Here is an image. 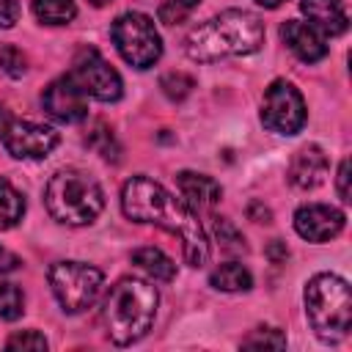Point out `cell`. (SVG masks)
I'll return each mask as SVG.
<instances>
[{
	"label": "cell",
	"mask_w": 352,
	"mask_h": 352,
	"mask_svg": "<svg viewBox=\"0 0 352 352\" xmlns=\"http://www.w3.org/2000/svg\"><path fill=\"white\" fill-rule=\"evenodd\" d=\"M91 6H96V8H102V6H107V3H113V0H88Z\"/></svg>",
	"instance_id": "e575fe53"
},
{
	"label": "cell",
	"mask_w": 352,
	"mask_h": 352,
	"mask_svg": "<svg viewBox=\"0 0 352 352\" xmlns=\"http://www.w3.org/2000/svg\"><path fill=\"white\" fill-rule=\"evenodd\" d=\"M198 3H201V0H165V3L160 6L157 16H160L162 25H182V22L198 8Z\"/></svg>",
	"instance_id": "603a6c76"
},
{
	"label": "cell",
	"mask_w": 352,
	"mask_h": 352,
	"mask_svg": "<svg viewBox=\"0 0 352 352\" xmlns=\"http://www.w3.org/2000/svg\"><path fill=\"white\" fill-rule=\"evenodd\" d=\"M41 104H44L47 116H52L60 124H77L88 116V96L74 82L72 74L52 80L41 94Z\"/></svg>",
	"instance_id": "8fae6325"
},
{
	"label": "cell",
	"mask_w": 352,
	"mask_h": 352,
	"mask_svg": "<svg viewBox=\"0 0 352 352\" xmlns=\"http://www.w3.org/2000/svg\"><path fill=\"white\" fill-rule=\"evenodd\" d=\"M209 283L220 292H248L253 286V275L248 272V267H242L236 261H226L217 270H212Z\"/></svg>",
	"instance_id": "ac0fdd59"
},
{
	"label": "cell",
	"mask_w": 352,
	"mask_h": 352,
	"mask_svg": "<svg viewBox=\"0 0 352 352\" xmlns=\"http://www.w3.org/2000/svg\"><path fill=\"white\" fill-rule=\"evenodd\" d=\"M33 16L44 25H69L77 16L74 0H33Z\"/></svg>",
	"instance_id": "d6986e66"
},
{
	"label": "cell",
	"mask_w": 352,
	"mask_h": 352,
	"mask_svg": "<svg viewBox=\"0 0 352 352\" xmlns=\"http://www.w3.org/2000/svg\"><path fill=\"white\" fill-rule=\"evenodd\" d=\"M94 135L96 138H102V143L99 140H94L91 146L104 157V160H118V146L113 143V135H110V129L107 126H102V124H96V129H94Z\"/></svg>",
	"instance_id": "83f0119b"
},
{
	"label": "cell",
	"mask_w": 352,
	"mask_h": 352,
	"mask_svg": "<svg viewBox=\"0 0 352 352\" xmlns=\"http://www.w3.org/2000/svg\"><path fill=\"white\" fill-rule=\"evenodd\" d=\"M176 187L182 192V201L192 209V212H209L220 204L223 187L206 176V173H195V170H182L176 176Z\"/></svg>",
	"instance_id": "5bb4252c"
},
{
	"label": "cell",
	"mask_w": 352,
	"mask_h": 352,
	"mask_svg": "<svg viewBox=\"0 0 352 352\" xmlns=\"http://www.w3.org/2000/svg\"><path fill=\"white\" fill-rule=\"evenodd\" d=\"M6 349H33V352H41V349H47V338L38 330H22V333H14L6 341Z\"/></svg>",
	"instance_id": "484cf974"
},
{
	"label": "cell",
	"mask_w": 352,
	"mask_h": 352,
	"mask_svg": "<svg viewBox=\"0 0 352 352\" xmlns=\"http://www.w3.org/2000/svg\"><path fill=\"white\" fill-rule=\"evenodd\" d=\"M19 14H22V8L16 0H0V28L3 30L14 28L19 22Z\"/></svg>",
	"instance_id": "f1b7e54d"
},
{
	"label": "cell",
	"mask_w": 352,
	"mask_h": 352,
	"mask_svg": "<svg viewBox=\"0 0 352 352\" xmlns=\"http://www.w3.org/2000/svg\"><path fill=\"white\" fill-rule=\"evenodd\" d=\"M110 36H113V44H116L118 55L135 69H148L162 55V38L154 28V19L140 14V11L121 14L113 22Z\"/></svg>",
	"instance_id": "8992f818"
},
{
	"label": "cell",
	"mask_w": 352,
	"mask_h": 352,
	"mask_svg": "<svg viewBox=\"0 0 352 352\" xmlns=\"http://www.w3.org/2000/svg\"><path fill=\"white\" fill-rule=\"evenodd\" d=\"M261 44H264V22L250 11L228 8L206 19L195 30H190V36L184 38V52L192 60L212 63L228 55H250L261 50Z\"/></svg>",
	"instance_id": "7a4b0ae2"
},
{
	"label": "cell",
	"mask_w": 352,
	"mask_h": 352,
	"mask_svg": "<svg viewBox=\"0 0 352 352\" xmlns=\"http://www.w3.org/2000/svg\"><path fill=\"white\" fill-rule=\"evenodd\" d=\"M25 55H22V50H16L14 44H6L3 50H0V69L8 74V77H22L25 74Z\"/></svg>",
	"instance_id": "4316f807"
},
{
	"label": "cell",
	"mask_w": 352,
	"mask_h": 352,
	"mask_svg": "<svg viewBox=\"0 0 352 352\" xmlns=\"http://www.w3.org/2000/svg\"><path fill=\"white\" fill-rule=\"evenodd\" d=\"M214 236H217L220 248L228 250V253H245V250H248L245 236H242V234L236 231V226H234L231 220H226V217H217V220H214Z\"/></svg>",
	"instance_id": "7402d4cb"
},
{
	"label": "cell",
	"mask_w": 352,
	"mask_h": 352,
	"mask_svg": "<svg viewBox=\"0 0 352 352\" xmlns=\"http://www.w3.org/2000/svg\"><path fill=\"white\" fill-rule=\"evenodd\" d=\"M305 102L302 94L289 82V80H275L264 91V104H261V124L270 132L278 135H297L305 126Z\"/></svg>",
	"instance_id": "9c48e42d"
},
{
	"label": "cell",
	"mask_w": 352,
	"mask_h": 352,
	"mask_svg": "<svg viewBox=\"0 0 352 352\" xmlns=\"http://www.w3.org/2000/svg\"><path fill=\"white\" fill-rule=\"evenodd\" d=\"M289 182L297 190H314L327 176V154L319 146H302L289 162Z\"/></svg>",
	"instance_id": "9a60e30c"
},
{
	"label": "cell",
	"mask_w": 352,
	"mask_h": 352,
	"mask_svg": "<svg viewBox=\"0 0 352 352\" xmlns=\"http://www.w3.org/2000/svg\"><path fill=\"white\" fill-rule=\"evenodd\" d=\"M280 38L302 63H316L327 55V44H324L322 33L314 25H305L300 19H286L280 25Z\"/></svg>",
	"instance_id": "4fadbf2b"
},
{
	"label": "cell",
	"mask_w": 352,
	"mask_h": 352,
	"mask_svg": "<svg viewBox=\"0 0 352 352\" xmlns=\"http://www.w3.org/2000/svg\"><path fill=\"white\" fill-rule=\"evenodd\" d=\"M102 270L82 261H58L50 267V286L66 314L91 308L102 292Z\"/></svg>",
	"instance_id": "52a82bcc"
},
{
	"label": "cell",
	"mask_w": 352,
	"mask_h": 352,
	"mask_svg": "<svg viewBox=\"0 0 352 352\" xmlns=\"http://www.w3.org/2000/svg\"><path fill=\"white\" fill-rule=\"evenodd\" d=\"M0 143L16 160H44L60 143V135L47 124L16 118L6 104H0Z\"/></svg>",
	"instance_id": "ba28073f"
},
{
	"label": "cell",
	"mask_w": 352,
	"mask_h": 352,
	"mask_svg": "<svg viewBox=\"0 0 352 352\" xmlns=\"http://www.w3.org/2000/svg\"><path fill=\"white\" fill-rule=\"evenodd\" d=\"M267 253H270V258H272V261H283V258L289 256V250H286V245H283L280 239H272V245H270V250H267Z\"/></svg>",
	"instance_id": "d6a6232c"
},
{
	"label": "cell",
	"mask_w": 352,
	"mask_h": 352,
	"mask_svg": "<svg viewBox=\"0 0 352 352\" xmlns=\"http://www.w3.org/2000/svg\"><path fill=\"white\" fill-rule=\"evenodd\" d=\"M132 264H135L138 270H143L148 278L162 280V283H168V280L176 278V264H173V258L165 256L160 248H151V245L132 250Z\"/></svg>",
	"instance_id": "e0dca14e"
},
{
	"label": "cell",
	"mask_w": 352,
	"mask_h": 352,
	"mask_svg": "<svg viewBox=\"0 0 352 352\" xmlns=\"http://www.w3.org/2000/svg\"><path fill=\"white\" fill-rule=\"evenodd\" d=\"M160 88H162V94H165L168 99L182 102V99L195 88V80H192L190 74H184V72H170V74H162Z\"/></svg>",
	"instance_id": "cb8c5ba5"
},
{
	"label": "cell",
	"mask_w": 352,
	"mask_h": 352,
	"mask_svg": "<svg viewBox=\"0 0 352 352\" xmlns=\"http://www.w3.org/2000/svg\"><path fill=\"white\" fill-rule=\"evenodd\" d=\"M157 302L160 294L148 280L121 278L104 297V308H102V319L110 341L118 346H129L140 341L154 324Z\"/></svg>",
	"instance_id": "3957f363"
},
{
	"label": "cell",
	"mask_w": 352,
	"mask_h": 352,
	"mask_svg": "<svg viewBox=\"0 0 352 352\" xmlns=\"http://www.w3.org/2000/svg\"><path fill=\"white\" fill-rule=\"evenodd\" d=\"M25 311V297L19 292V286L0 280V319H19Z\"/></svg>",
	"instance_id": "44dd1931"
},
{
	"label": "cell",
	"mask_w": 352,
	"mask_h": 352,
	"mask_svg": "<svg viewBox=\"0 0 352 352\" xmlns=\"http://www.w3.org/2000/svg\"><path fill=\"white\" fill-rule=\"evenodd\" d=\"M121 209L135 223H154L179 236L184 261L190 267H204L209 261V239L198 212H192L182 198L170 195L160 182L148 176H132L121 190Z\"/></svg>",
	"instance_id": "6da1fadb"
},
{
	"label": "cell",
	"mask_w": 352,
	"mask_h": 352,
	"mask_svg": "<svg viewBox=\"0 0 352 352\" xmlns=\"http://www.w3.org/2000/svg\"><path fill=\"white\" fill-rule=\"evenodd\" d=\"M305 316L324 344H338L349 333L352 292L349 283L333 272H319L305 286Z\"/></svg>",
	"instance_id": "5b68a950"
},
{
	"label": "cell",
	"mask_w": 352,
	"mask_h": 352,
	"mask_svg": "<svg viewBox=\"0 0 352 352\" xmlns=\"http://www.w3.org/2000/svg\"><path fill=\"white\" fill-rule=\"evenodd\" d=\"M242 346H248V349H261V346L283 349V346H286V336H283L278 327H258V330H253V333L242 341Z\"/></svg>",
	"instance_id": "d4e9b609"
},
{
	"label": "cell",
	"mask_w": 352,
	"mask_h": 352,
	"mask_svg": "<svg viewBox=\"0 0 352 352\" xmlns=\"http://www.w3.org/2000/svg\"><path fill=\"white\" fill-rule=\"evenodd\" d=\"M344 212L327 204H305L294 212V231L308 242H327L341 234Z\"/></svg>",
	"instance_id": "7c38bea8"
},
{
	"label": "cell",
	"mask_w": 352,
	"mask_h": 352,
	"mask_svg": "<svg viewBox=\"0 0 352 352\" xmlns=\"http://www.w3.org/2000/svg\"><path fill=\"white\" fill-rule=\"evenodd\" d=\"M300 11L324 36H341L349 28V14L344 0H300Z\"/></svg>",
	"instance_id": "2e32d148"
},
{
	"label": "cell",
	"mask_w": 352,
	"mask_h": 352,
	"mask_svg": "<svg viewBox=\"0 0 352 352\" xmlns=\"http://www.w3.org/2000/svg\"><path fill=\"white\" fill-rule=\"evenodd\" d=\"M69 74L74 77V82L85 91V96H94L99 102H116L121 99L124 94V82H121V74L94 50H80Z\"/></svg>",
	"instance_id": "30bf717a"
},
{
	"label": "cell",
	"mask_w": 352,
	"mask_h": 352,
	"mask_svg": "<svg viewBox=\"0 0 352 352\" xmlns=\"http://www.w3.org/2000/svg\"><path fill=\"white\" fill-rule=\"evenodd\" d=\"M16 264H19V258L0 245V272H11V270H16Z\"/></svg>",
	"instance_id": "4dcf8cb0"
},
{
	"label": "cell",
	"mask_w": 352,
	"mask_h": 352,
	"mask_svg": "<svg viewBox=\"0 0 352 352\" xmlns=\"http://www.w3.org/2000/svg\"><path fill=\"white\" fill-rule=\"evenodd\" d=\"M248 214H250L256 223H270V209H267V206H261L258 201H253V204L248 206Z\"/></svg>",
	"instance_id": "1f68e13d"
},
{
	"label": "cell",
	"mask_w": 352,
	"mask_h": 352,
	"mask_svg": "<svg viewBox=\"0 0 352 352\" xmlns=\"http://www.w3.org/2000/svg\"><path fill=\"white\" fill-rule=\"evenodd\" d=\"M25 214V198L8 182H0V231L14 228Z\"/></svg>",
	"instance_id": "ffe728a7"
},
{
	"label": "cell",
	"mask_w": 352,
	"mask_h": 352,
	"mask_svg": "<svg viewBox=\"0 0 352 352\" xmlns=\"http://www.w3.org/2000/svg\"><path fill=\"white\" fill-rule=\"evenodd\" d=\"M336 184H338V198L344 204H349V160H341L338 165V176H336Z\"/></svg>",
	"instance_id": "f546056e"
},
{
	"label": "cell",
	"mask_w": 352,
	"mask_h": 352,
	"mask_svg": "<svg viewBox=\"0 0 352 352\" xmlns=\"http://www.w3.org/2000/svg\"><path fill=\"white\" fill-rule=\"evenodd\" d=\"M47 212L63 226H88L104 209V192L99 182L77 168H63L50 176L44 187Z\"/></svg>",
	"instance_id": "277c9868"
},
{
	"label": "cell",
	"mask_w": 352,
	"mask_h": 352,
	"mask_svg": "<svg viewBox=\"0 0 352 352\" xmlns=\"http://www.w3.org/2000/svg\"><path fill=\"white\" fill-rule=\"evenodd\" d=\"M258 6H264V8H278V6H283L286 0H256Z\"/></svg>",
	"instance_id": "836d02e7"
}]
</instances>
